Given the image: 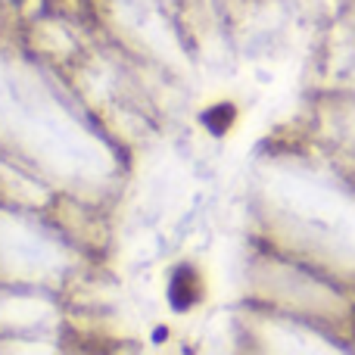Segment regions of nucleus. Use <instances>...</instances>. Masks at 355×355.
<instances>
[{
  "instance_id": "nucleus-1",
  "label": "nucleus",
  "mask_w": 355,
  "mask_h": 355,
  "mask_svg": "<svg viewBox=\"0 0 355 355\" xmlns=\"http://www.w3.org/2000/svg\"><path fill=\"white\" fill-rule=\"evenodd\" d=\"M196 287H200V281H196V271L190 268V265H181V268L172 275V281H168V302H172L175 312H184V309H190L196 302Z\"/></svg>"
}]
</instances>
